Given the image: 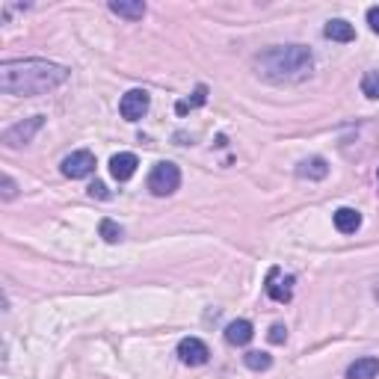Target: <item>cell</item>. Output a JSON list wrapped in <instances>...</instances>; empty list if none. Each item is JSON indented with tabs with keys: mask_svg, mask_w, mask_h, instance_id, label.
Instances as JSON below:
<instances>
[{
	"mask_svg": "<svg viewBox=\"0 0 379 379\" xmlns=\"http://www.w3.org/2000/svg\"><path fill=\"white\" fill-rule=\"evenodd\" d=\"M68 80V68L47 59H9L0 65V89L3 95H45Z\"/></svg>",
	"mask_w": 379,
	"mask_h": 379,
	"instance_id": "1",
	"label": "cell"
},
{
	"mask_svg": "<svg viewBox=\"0 0 379 379\" xmlns=\"http://www.w3.org/2000/svg\"><path fill=\"white\" fill-rule=\"evenodd\" d=\"M258 75L270 83H302L314 68V56L305 45H276L255 56Z\"/></svg>",
	"mask_w": 379,
	"mask_h": 379,
	"instance_id": "2",
	"label": "cell"
},
{
	"mask_svg": "<svg viewBox=\"0 0 379 379\" xmlns=\"http://www.w3.org/2000/svg\"><path fill=\"white\" fill-rule=\"evenodd\" d=\"M181 187V169H178L175 163H157L151 169V175H148V190L154 196H172L175 190Z\"/></svg>",
	"mask_w": 379,
	"mask_h": 379,
	"instance_id": "3",
	"label": "cell"
},
{
	"mask_svg": "<svg viewBox=\"0 0 379 379\" xmlns=\"http://www.w3.org/2000/svg\"><path fill=\"white\" fill-rule=\"evenodd\" d=\"M45 125V116H30V118H24V122L18 125H12L3 130V146L6 148H18V146H27V142L33 139V134Z\"/></svg>",
	"mask_w": 379,
	"mask_h": 379,
	"instance_id": "4",
	"label": "cell"
},
{
	"mask_svg": "<svg viewBox=\"0 0 379 379\" xmlns=\"http://www.w3.org/2000/svg\"><path fill=\"white\" fill-rule=\"evenodd\" d=\"M148 92L146 89H130L122 95V104H118V113H122V118H127V122H139L142 116L148 113Z\"/></svg>",
	"mask_w": 379,
	"mask_h": 379,
	"instance_id": "5",
	"label": "cell"
},
{
	"mask_svg": "<svg viewBox=\"0 0 379 379\" xmlns=\"http://www.w3.org/2000/svg\"><path fill=\"white\" fill-rule=\"evenodd\" d=\"M95 172V154L80 148V151H71L68 157L63 160V175L71 178V181H77V178H86Z\"/></svg>",
	"mask_w": 379,
	"mask_h": 379,
	"instance_id": "6",
	"label": "cell"
},
{
	"mask_svg": "<svg viewBox=\"0 0 379 379\" xmlns=\"http://www.w3.org/2000/svg\"><path fill=\"white\" fill-rule=\"evenodd\" d=\"M267 293H270L272 302H291V296H293V276H281V270L272 267L270 276H267Z\"/></svg>",
	"mask_w": 379,
	"mask_h": 379,
	"instance_id": "7",
	"label": "cell"
},
{
	"mask_svg": "<svg viewBox=\"0 0 379 379\" xmlns=\"http://www.w3.org/2000/svg\"><path fill=\"white\" fill-rule=\"evenodd\" d=\"M178 359H181L184 364H205L210 359V350H208V343L205 341H199V338H184L181 343H178Z\"/></svg>",
	"mask_w": 379,
	"mask_h": 379,
	"instance_id": "8",
	"label": "cell"
},
{
	"mask_svg": "<svg viewBox=\"0 0 379 379\" xmlns=\"http://www.w3.org/2000/svg\"><path fill=\"white\" fill-rule=\"evenodd\" d=\"M137 166H139L137 154H130V151H118V154H113V160H110V175L116 178V181H127V178H134Z\"/></svg>",
	"mask_w": 379,
	"mask_h": 379,
	"instance_id": "9",
	"label": "cell"
},
{
	"mask_svg": "<svg viewBox=\"0 0 379 379\" xmlns=\"http://www.w3.org/2000/svg\"><path fill=\"white\" fill-rule=\"evenodd\" d=\"M110 12L118 18L139 21L142 15H146V3H142V0H110Z\"/></svg>",
	"mask_w": 379,
	"mask_h": 379,
	"instance_id": "10",
	"label": "cell"
},
{
	"mask_svg": "<svg viewBox=\"0 0 379 379\" xmlns=\"http://www.w3.org/2000/svg\"><path fill=\"white\" fill-rule=\"evenodd\" d=\"M255 329L249 320H234V323H229V329H225V341L234 343V347H246L249 341H252Z\"/></svg>",
	"mask_w": 379,
	"mask_h": 379,
	"instance_id": "11",
	"label": "cell"
},
{
	"mask_svg": "<svg viewBox=\"0 0 379 379\" xmlns=\"http://www.w3.org/2000/svg\"><path fill=\"white\" fill-rule=\"evenodd\" d=\"M376 373H379V359H373V355L355 359L347 367V379H376Z\"/></svg>",
	"mask_w": 379,
	"mask_h": 379,
	"instance_id": "12",
	"label": "cell"
},
{
	"mask_svg": "<svg viewBox=\"0 0 379 379\" xmlns=\"http://www.w3.org/2000/svg\"><path fill=\"white\" fill-rule=\"evenodd\" d=\"M359 225H362V213L355 208H338L335 210V229L341 234H355Z\"/></svg>",
	"mask_w": 379,
	"mask_h": 379,
	"instance_id": "13",
	"label": "cell"
},
{
	"mask_svg": "<svg viewBox=\"0 0 379 379\" xmlns=\"http://www.w3.org/2000/svg\"><path fill=\"white\" fill-rule=\"evenodd\" d=\"M296 175L300 178H308V181H320V178L329 175V163L323 157H308L296 166Z\"/></svg>",
	"mask_w": 379,
	"mask_h": 379,
	"instance_id": "14",
	"label": "cell"
},
{
	"mask_svg": "<svg viewBox=\"0 0 379 379\" xmlns=\"http://www.w3.org/2000/svg\"><path fill=\"white\" fill-rule=\"evenodd\" d=\"M323 33H326V39H332V42H353L355 39L353 24L343 21V18H332L326 27H323Z\"/></svg>",
	"mask_w": 379,
	"mask_h": 379,
	"instance_id": "15",
	"label": "cell"
},
{
	"mask_svg": "<svg viewBox=\"0 0 379 379\" xmlns=\"http://www.w3.org/2000/svg\"><path fill=\"white\" fill-rule=\"evenodd\" d=\"M243 362H246V367H249V371H267V367L272 364V355L252 350V353H246V355H243Z\"/></svg>",
	"mask_w": 379,
	"mask_h": 379,
	"instance_id": "16",
	"label": "cell"
},
{
	"mask_svg": "<svg viewBox=\"0 0 379 379\" xmlns=\"http://www.w3.org/2000/svg\"><path fill=\"white\" fill-rule=\"evenodd\" d=\"M362 92H364L371 101H379V68L367 71V75L362 77Z\"/></svg>",
	"mask_w": 379,
	"mask_h": 379,
	"instance_id": "17",
	"label": "cell"
},
{
	"mask_svg": "<svg viewBox=\"0 0 379 379\" xmlns=\"http://www.w3.org/2000/svg\"><path fill=\"white\" fill-rule=\"evenodd\" d=\"M208 101V86H199L196 92H193V98H190V101H178V113H187V110H193V107H201V104H205Z\"/></svg>",
	"mask_w": 379,
	"mask_h": 379,
	"instance_id": "18",
	"label": "cell"
},
{
	"mask_svg": "<svg viewBox=\"0 0 379 379\" xmlns=\"http://www.w3.org/2000/svg\"><path fill=\"white\" fill-rule=\"evenodd\" d=\"M98 231H101V237H104L107 243H118V240H122V229H118L113 219H101Z\"/></svg>",
	"mask_w": 379,
	"mask_h": 379,
	"instance_id": "19",
	"label": "cell"
},
{
	"mask_svg": "<svg viewBox=\"0 0 379 379\" xmlns=\"http://www.w3.org/2000/svg\"><path fill=\"white\" fill-rule=\"evenodd\" d=\"M267 338H270V343H284V341H288V329H284L281 323H276V326L270 329Z\"/></svg>",
	"mask_w": 379,
	"mask_h": 379,
	"instance_id": "20",
	"label": "cell"
},
{
	"mask_svg": "<svg viewBox=\"0 0 379 379\" xmlns=\"http://www.w3.org/2000/svg\"><path fill=\"white\" fill-rule=\"evenodd\" d=\"M15 193H18L15 181H12L9 175H3V199H6V201H9V199H15Z\"/></svg>",
	"mask_w": 379,
	"mask_h": 379,
	"instance_id": "21",
	"label": "cell"
},
{
	"mask_svg": "<svg viewBox=\"0 0 379 379\" xmlns=\"http://www.w3.org/2000/svg\"><path fill=\"white\" fill-rule=\"evenodd\" d=\"M367 24H371V30L379 36V6H371V9H367Z\"/></svg>",
	"mask_w": 379,
	"mask_h": 379,
	"instance_id": "22",
	"label": "cell"
},
{
	"mask_svg": "<svg viewBox=\"0 0 379 379\" xmlns=\"http://www.w3.org/2000/svg\"><path fill=\"white\" fill-rule=\"evenodd\" d=\"M89 196H92V199H107L110 193H107V187H104L101 181H95V184L89 187Z\"/></svg>",
	"mask_w": 379,
	"mask_h": 379,
	"instance_id": "23",
	"label": "cell"
}]
</instances>
